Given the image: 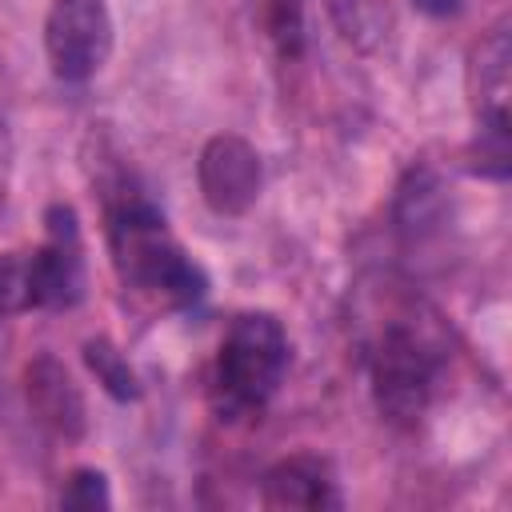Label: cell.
Listing matches in <instances>:
<instances>
[{"label": "cell", "mask_w": 512, "mask_h": 512, "mask_svg": "<svg viewBox=\"0 0 512 512\" xmlns=\"http://www.w3.org/2000/svg\"><path fill=\"white\" fill-rule=\"evenodd\" d=\"M112 260L124 284L168 304H196L208 288L204 272L176 244L164 216L148 200H120L108 216Z\"/></svg>", "instance_id": "1"}, {"label": "cell", "mask_w": 512, "mask_h": 512, "mask_svg": "<svg viewBox=\"0 0 512 512\" xmlns=\"http://www.w3.org/2000/svg\"><path fill=\"white\" fill-rule=\"evenodd\" d=\"M284 368H288V336L280 320L268 312L236 316L216 356V380H212L216 408L224 416L260 408L276 392Z\"/></svg>", "instance_id": "2"}, {"label": "cell", "mask_w": 512, "mask_h": 512, "mask_svg": "<svg viewBox=\"0 0 512 512\" xmlns=\"http://www.w3.org/2000/svg\"><path fill=\"white\" fill-rule=\"evenodd\" d=\"M432 376L436 360L408 328H392L380 336L372 356V396L380 416H388L392 424H412L428 408Z\"/></svg>", "instance_id": "3"}, {"label": "cell", "mask_w": 512, "mask_h": 512, "mask_svg": "<svg viewBox=\"0 0 512 512\" xmlns=\"http://www.w3.org/2000/svg\"><path fill=\"white\" fill-rule=\"evenodd\" d=\"M48 64L60 80H88L112 48V16L104 0H52L44 20Z\"/></svg>", "instance_id": "4"}, {"label": "cell", "mask_w": 512, "mask_h": 512, "mask_svg": "<svg viewBox=\"0 0 512 512\" xmlns=\"http://www.w3.org/2000/svg\"><path fill=\"white\" fill-rule=\"evenodd\" d=\"M32 276V308H68L84 288V256L76 212L56 204L48 208V240L28 256Z\"/></svg>", "instance_id": "5"}, {"label": "cell", "mask_w": 512, "mask_h": 512, "mask_svg": "<svg viewBox=\"0 0 512 512\" xmlns=\"http://www.w3.org/2000/svg\"><path fill=\"white\" fill-rule=\"evenodd\" d=\"M196 176L216 216H240L260 196V156L240 136H212L200 152Z\"/></svg>", "instance_id": "6"}, {"label": "cell", "mask_w": 512, "mask_h": 512, "mask_svg": "<svg viewBox=\"0 0 512 512\" xmlns=\"http://www.w3.org/2000/svg\"><path fill=\"white\" fill-rule=\"evenodd\" d=\"M260 500H264L268 508H304V512L340 508V492H336V480H332L328 460L308 456V452L272 464V468L264 472Z\"/></svg>", "instance_id": "7"}, {"label": "cell", "mask_w": 512, "mask_h": 512, "mask_svg": "<svg viewBox=\"0 0 512 512\" xmlns=\"http://www.w3.org/2000/svg\"><path fill=\"white\" fill-rule=\"evenodd\" d=\"M28 384V404L32 412L60 436H80L84 432V396L68 368L56 356H36L24 372Z\"/></svg>", "instance_id": "8"}, {"label": "cell", "mask_w": 512, "mask_h": 512, "mask_svg": "<svg viewBox=\"0 0 512 512\" xmlns=\"http://www.w3.org/2000/svg\"><path fill=\"white\" fill-rule=\"evenodd\" d=\"M508 68H512L508 32L496 28L488 40H480L472 56V92H476L480 128H508Z\"/></svg>", "instance_id": "9"}, {"label": "cell", "mask_w": 512, "mask_h": 512, "mask_svg": "<svg viewBox=\"0 0 512 512\" xmlns=\"http://www.w3.org/2000/svg\"><path fill=\"white\" fill-rule=\"evenodd\" d=\"M84 360H88V368L96 372V380H100L116 400H136V396H140L136 372L128 368V360H124L108 340H88V344H84Z\"/></svg>", "instance_id": "10"}, {"label": "cell", "mask_w": 512, "mask_h": 512, "mask_svg": "<svg viewBox=\"0 0 512 512\" xmlns=\"http://www.w3.org/2000/svg\"><path fill=\"white\" fill-rule=\"evenodd\" d=\"M28 308H32L28 256H20V252H0V316L28 312Z\"/></svg>", "instance_id": "11"}, {"label": "cell", "mask_w": 512, "mask_h": 512, "mask_svg": "<svg viewBox=\"0 0 512 512\" xmlns=\"http://www.w3.org/2000/svg\"><path fill=\"white\" fill-rule=\"evenodd\" d=\"M268 28L280 52H296L304 28V0H268Z\"/></svg>", "instance_id": "12"}, {"label": "cell", "mask_w": 512, "mask_h": 512, "mask_svg": "<svg viewBox=\"0 0 512 512\" xmlns=\"http://www.w3.org/2000/svg\"><path fill=\"white\" fill-rule=\"evenodd\" d=\"M60 504H64V508H104V504H108V484H104V476L92 472V468L72 472L68 488L60 492Z\"/></svg>", "instance_id": "13"}, {"label": "cell", "mask_w": 512, "mask_h": 512, "mask_svg": "<svg viewBox=\"0 0 512 512\" xmlns=\"http://www.w3.org/2000/svg\"><path fill=\"white\" fill-rule=\"evenodd\" d=\"M8 188H12V132L8 120L0 116V212L8 204Z\"/></svg>", "instance_id": "14"}, {"label": "cell", "mask_w": 512, "mask_h": 512, "mask_svg": "<svg viewBox=\"0 0 512 512\" xmlns=\"http://www.w3.org/2000/svg\"><path fill=\"white\" fill-rule=\"evenodd\" d=\"M420 12H428V16H452V12H460V0H412Z\"/></svg>", "instance_id": "15"}]
</instances>
